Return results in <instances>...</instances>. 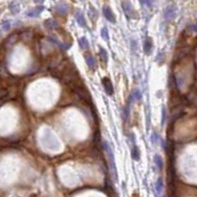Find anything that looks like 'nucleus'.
I'll return each mask as SVG.
<instances>
[{"label": "nucleus", "mask_w": 197, "mask_h": 197, "mask_svg": "<svg viewBox=\"0 0 197 197\" xmlns=\"http://www.w3.org/2000/svg\"><path fill=\"white\" fill-rule=\"evenodd\" d=\"M103 147H105V149L107 150V152H108V162H110V166L111 170H113V175H115V180H116V178H117V177H116V170H115V158H113L112 150H111L110 146L108 144L107 141H103Z\"/></svg>", "instance_id": "f257e3e1"}, {"label": "nucleus", "mask_w": 197, "mask_h": 197, "mask_svg": "<svg viewBox=\"0 0 197 197\" xmlns=\"http://www.w3.org/2000/svg\"><path fill=\"white\" fill-rule=\"evenodd\" d=\"M102 83L103 85V88H105V93H107L108 96H112L113 95V87H112V83H111L110 78L103 77L102 80Z\"/></svg>", "instance_id": "f03ea898"}, {"label": "nucleus", "mask_w": 197, "mask_h": 197, "mask_svg": "<svg viewBox=\"0 0 197 197\" xmlns=\"http://www.w3.org/2000/svg\"><path fill=\"white\" fill-rule=\"evenodd\" d=\"M103 15H105V17L107 18V19L110 21V23L115 24V22H116L115 15V13L112 12V10H111L110 7H108V6H103Z\"/></svg>", "instance_id": "7ed1b4c3"}, {"label": "nucleus", "mask_w": 197, "mask_h": 197, "mask_svg": "<svg viewBox=\"0 0 197 197\" xmlns=\"http://www.w3.org/2000/svg\"><path fill=\"white\" fill-rule=\"evenodd\" d=\"M152 49H153V41L151 38H147V40L145 41V43H144L145 53L149 55V54L152 52Z\"/></svg>", "instance_id": "20e7f679"}, {"label": "nucleus", "mask_w": 197, "mask_h": 197, "mask_svg": "<svg viewBox=\"0 0 197 197\" xmlns=\"http://www.w3.org/2000/svg\"><path fill=\"white\" fill-rule=\"evenodd\" d=\"M175 14V8L173 6H168L167 9L165 10V18L167 20L173 19Z\"/></svg>", "instance_id": "39448f33"}, {"label": "nucleus", "mask_w": 197, "mask_h": 197, "mask_svg": "<svg viewBox=\"0 0 197 197\" xmlns=\"http://www.w3.org/2000/svg\"><path fill=\"white\" fill-rule=\"evenodd\" d=\"M122 6H123V10L125 15L128 18H130V16L132 15V8H131V3L130 2H122Z\"/></svg>", "instance_id": "423d86ee"}, {"label": "nucleus", "mask_w": 197, "mask_h": 197, "mask_svg": "<svg viewBox=\"0 0 197 197\" xmlns=\"http://www.w3.org/2000/svg\"><path fill=\"white\" fill-rule=\"evenodd\" d=\"M86 62H87L88 66H89L92 70H94V71H95V69L97 68V63H96L95 58L93 57L92 55L87 56V57H86Z\"/></svg>", "instance_id": "0eeeda50"}, {"label": "nucleus", "mask_w": 197, "mask_h": 197, "mask_svg": "<svg viewBox=\"0 0 197 197\" xmlns=\"http://www.w3.org/2000/svg\"><path fill=\"white\" fill-rule=\"evenodd\" d=\"M131 155H132V159H133V160L139 161V159H140V151H139L138 147L136 146V144H133V146H132Z\"/></svg>", "instance_id": "6e6552de"}, {"label": "nucleus", "mask_w": 197, "mask_h": 197, "mask_svg": "<svg viewBox=\"0 0 197 197\" xmlns=\"http://www.w3.org/2000/svg\"><path fill=\"white\" fill-rule=\"evenodd\" d=\"M76 20L81 27H85V26H86V21H85L84 15H83L80 11H78L76 13Z\"/></svg>", "instance_id": "1a4fd4ad"}, {"label": "nucleus", "mask_w": 197, "mask_h": 197, "mask_svg": "<svg viewBox=\"0 0 197 197\" xmlns=\"http://www.w3.org/2000/svg\"><path fill=\"white\" fill-rule=\"evenodd\" d=\"M79 45H80V48L82 49L89 48V41H88L87 38H85V37H82L81 38H79Z\"/></svg>", "instance_id": "9d476101"}, {"label": "nucleus", "mask_w": 197, "mask_h": 197, "mask_svg": "<svg viewBox=\"0 0 197 197\" xmlns=\"http://www.w3.org/2000/svg\"><path fill=\"white\" fill-rule=\"evenodd\" d=\"M100 56H101V60H102L105 65H107L108 63V52L105 51V48H100Z\"/></svg>", "instance_id": "9b49d317"}, {"label": "nucleus", "mask_w": 197, "mask_h": 197, "mask_svg": "<svg viewBox=\"0 0 197 197\" xmlns=\"http://www.w3.org/2000/svg\"><path fill=\"white\" fill-rule=\"evenodd\" d=\"M163 186H164V183H163L162 178H159L156 182V190H157L158 194L161 193V191H162V189H163Z\"/></svg>", "instance_id": "f8f14e48"}, {"label": "nucleus", "mask_w": 197, "mask_h": 197, "mask_svg": "<svg viewBox=\"0 0 197 197\" xmlns=\"http://www.w3.org/2000/svg\"><path fill=\"white\" fill-rule=\"evenodd\" d=\"M154 160H155V163H156L157 166H158V168H162L163 165H164V163H163V160H162V158H161L160 155H156L155 158H154Z\"/></svg>", "instance_id": "ddd939ff"}, {"label": "nucleus", "mask_w": 197, "mask_h": 197, "mask_svg": "<svg viewBox=\"0 0 197 197\" xmlns=\"http://www.w3.org/2000/svg\"><path fill=\"white\" fill-rule=\"evenodd\" d=\"M101 36H102V38L105 41H108V38H110V36H108V33L107 28H103V29L101 31Z\"/></svg>", "instance_id": "4468645a"}, {"label": "nucleus", "mask_w": 197, "mask_h": 197, "mask_svg": "<svg viewBox=\"0 0 197 197\" xmlns=\"http://www.w3.org/2000/svg\"><path fill=\"white\" fill-rule=\"evenodd\" d=\"M131 96H132V98H133V100H137V101H139L140 98H142V95L139 90H135L133 93H132Z\"/></svg>", "instance_id": "2eb2a0df"}, {"label": "nucleus", "mask_w": 197, "mask_h": 197, "mask_svg": "<svg viewBox=\"0 0 197 197\" xmlns=\"http://www.w3.org/2000/svg\"><path fill=\"white\" fill-rule=\"evenodd\" d=\"M41 10H43V9H41ZM41 10H38V8H36V9H34V10H31V11L28 13V16H29V17H36L37 15L40 14Z\"/></svg>", "instance_id": "dca6fc26"}, {"label": "nucleus", "mask_w": 197, "mask_h": 197, "mask_svg": "<svg viewBox=\"0 0 197 197\" xmlns=\"http://www.w3.org/2000/svg\"><path fill=\"white\" fill-rule=\"evenodd\" d=\"M151 140H152V143L153 144H155L156 142H158V135H157V133L153 134L152 137H151Z\"/></svg>", "instance_id": "f3484780"}, {"label": "nucleus", "mask_w": 197, "mask_h": 197, "mask_svg": "<svg viewBox=\"0 0 197 197\" xmlns=\"http://www.w3.org/2000/svg\"><path fill=\"white\" fill-rule=\"evenodd\" d=\"M165 119H166V110H165V108H163V119H162V123L163 124H164Z\"/></svg>", "instance_id": "a211bd4d"}]
</instances>
